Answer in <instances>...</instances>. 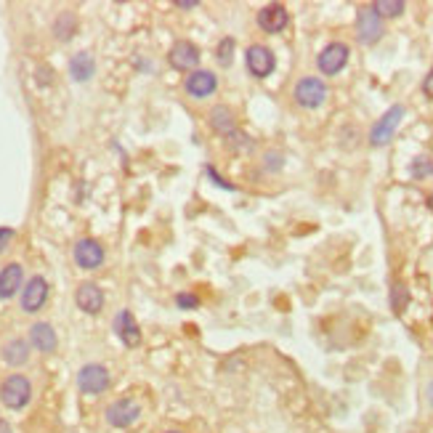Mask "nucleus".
<instances>
[{"mask_svg":"<svg viewBox=\"0 0 433 433\" xmlns=\"http://www.w3.org/2000/svg\"><path fill=\"white\" fill-rule=\"evenodd\" d=\"M32 399V383L24 375H8L0 383V402L8 409H22Z\"/></svg>","mask_w":433,"mask_h":433,"instance_id":"obj_1","label":"nucleus"},{"mask_svg":"<svg viewBox=\"0 0 433 433\" xmlns=\"http://www.w3.org/2000/svg\"><path fill=\"white\" fill-rule=\"evenodd\" d=\"M104 418L112 428H131L133 423L141 418V404L136 399H131V396H122V399L112 402L106 407Z\"/></svg>","mask_w":433,"mask_h":433,"instance_id":"obj_2","label":"nucleus"},{"mask_svg":"<svg viewBox=\"0 0 433 433\" xmlns=\"http://www.w3.org/2000/svg\"><path fill=\"white\" fill-rule=\"evenodd\" d=\"M327 99V85L322 78H303L295 85V101L303 109H319Z\"/></svg>","mask_w":433,"mask_h":433,"instance_id":"obj_3","label":"nucleus"},{"mask_svg":"<svg viewBox=\"0 0 433 433\" xmlns=\"http://www.w3.org/2000/svg\"><path fill=\"white\" fill-rule=\"evenodd\" d=\"M402 118H404V106L396 104L391 106L385 115H383L375 125H372V131H369V144L372 146H385L391 139H394L396 128H399V122H402Z\"/></svg>","mask_w":433,"mask_h":433,"instance_id":"obj_4","label":"nucleus"},{"mask_svg":"<svg viewBox=\"0 0 433 433\" xmlns=\"http://www.w3.org/2000/svg\"><path fill=\"white\" fill-rule=\"evenodd\" d=\"M383 35V19L375 13L372 6L367 8H359L356 13V40L362 43V45H372V43H378Z\"/></svg>","mask_w":433,"mask_h":433,"instance_id":"obj_5","label":"nucleus"},{"mask_svg":"<svg viewBox=\"0 0 433 433\" xmlns=\"http://www.w3.org/2000/svg\"><path fill=\"white\" fill-rule=\"evenodd\" d=\"M78 388L83 394H104L109 388V369L104 364H85L78 372Z\"/></svg>","mask_w":433,"mask_h":433,"instance_id":"obj_6","label":"nucleus"},{"mask_svg":"<svg viewBox=\"0 0 433 433\" xmlns=\"http://www.w3.org/2000/svg\"><path fill=\"white\" fill-rule=\"evenodd\" d=\"M245 64H248V72L253 75V78L263 80L274 72L276 59H274V53L269 51L266 45L255 43V45H250L248 53H245Z\"/></svg>","mask_w":433,"mask_h":433,"instance_id":"obj_7","label":"nucleus"},{"mask_svg":"<svg viewBox=\"0 0 433 433\" xmlns=\"http://www.w3.org/2000/svg\"><path fill=\"white\" fill-rule=\"evenodd\" d=\"M348 45L346 43H329L325 51L319 53L316 64H319V72L322 75H338L343 66L348 64Z\"/></svg>","mask_w":433,"mask_h":433,"instance_id":"obj_8","label":"nucleus"},{"mask_svg":"<svg viewBox=\"0 0 433 433\" xmlns=\"http://www.w3.org/2000/svg\"><path fill=\"white\" fill-rule=\"evenodd\" d=\"M168 62L181 72H194L199 64V48L189 40H178L173 43L171 53H168Z\"/></svg>","mask_w":433,"mask_h":433,"instance_id":"obj_9","label":"nucleus"},{"mask_svg":"<svg viewBox=\"0 0 433 433\" xmlns=\"http://www.w3.org/2000/svg\"><path fill=\"white\" fill-rule=\"evenodd\" d=\"M75 263H78L80 269H85V271L99 269L104 263V248L96 239H91V236L80 239L78 245H75Z\"/></svg>","mask_w":433,"mask_h":433,"instance_id":"obj_10","label":"nucleus"},{"mask_svg":"<svg viewBox=\"0 0 433 433\" xmlns=\"http://www.w3.org/2000/svg\"><path fill=\"white\" fill-rule=\"evenodd\" d=\"M184 88L194 99H208L218 88V78H215V72H211V69H194V72H189Z\"/></svg>","mask_w":433,"mask_h":433,"instance_id":"obj_11","label":"nucleus"},{"mask_svg":"<svg viewBox=\"0 0 433 433\" xmlns=\"http://www.w3.org/2000/svg\"><path fill=\"white\" fill-rule=\"evenodd\" d=\"M45 298H48V282L43 276H32L22 290V308L27 314H35L43 308Z\"/></svg>","mask_w":433,"mask_h":433,"instance_id":"obj_12","label":"nucleus"},{"mask_svg":"<svg viewBox=\"0 0 433 433\" xmlns=\"http://www.w3.org/2000/svg\"><path fill=\"white\" fill-rule=\"evenodd\" d=\"M75 303H78L80 311H85V314H99L101 306H104V292L93 282H83L78 292H75Z\"/></svg>","mask_w":433,"mask_h":433,"instance_id":"obj_13","label":"nucleus"},{"mask_svg":"<svg viewBox=\"0 0 433 433\" xmlns=\"http://www.w3.org/2000/svg\"><path fill=\"white\" fill-rule=\"evenodd\" d=\"M211 128L221 139H234L236 133H239V128H236V120H234V112L229 109V106H223V104H218V106H213L211 109Z\"/></svg>","mask_w":433,"mask_h":433,"instance_id":"obj_14","label":"nucleus"},{"mask_svg":"<svg viewBox=\"0 0 433 433\" xmlns=\"http://www.w3.org/2000/svg\"><path fill=\"white\" fill-rule=\"evenodd\" d=\"M115 332H118V338L128 348H136L139 343H141V329H139V325H136V319H133V314L128 311V308H122L118 316H115Z\"/></svg>","mask_w":433,"mask_h":433,"instance_id":"obj_15","label":"nucleus"},{"mask_svg":"<svg viewBox=\"0 0 433 433\" xmlns=\"http://www.w3.org/2000/svg\"><path fill=\"white\" fill-rule=\"evenodd\" d=\"M290 22V13L285 6H279V3H271V6H266L261 13H258V27H261L263 32H282Z\"/></svg>","mask_w":433,"mask_h":433,"instance_id":"obj_16","label":"nucleus"},{"mask_svg":"<svg viewBox=\"0 0 433 433\" xmlns=\"http://www.w3.org/2000/svg\"><path fill=\"white\" fill-rule=\"evenodd\" d=\"M22 279H24V269L19 263H8L0 269V301L13 298V292L22 290Z\"/></svg>","mask_w":433,"mask_h":433,"instance_id":"obj_17","label":"nucleus"},{"mask_svg":"<svg viewBox=\"0 0 433 433\" xmlns=\"http://www.w3.org/2000/svg\"><path fill=\"white\" fill-rule=\"evenodd\" d=\"M29 343L43 354H51V351H56V343H59L56 341V329L48 322H35L29 327Z\"/></svg>","mask_w":433,"mask_h":433,"instance_id":"obj_18","label":"nucleus"},{"mask_svg":"<svg viewBox=\"0 0 433 433\" xmlns=\"http://www.w3.org/2000/svg\"><path fill=\"white\" fill-rule=\"evenodd\" d=\"M93 72H96V62H93V56L88 51H80L69 59V75H72V80L85 83V80L93 78Z\"/></svg>","mask_w":433,"mask_h":433,"instance_id":"obj_19","label":"nucleus"},{"mask_svg":"<svg viewBox=\"0 0 433 433\" xmlns=\"http://www.w3.org/2000/svg\"><path fill=\"white\" fill-rule=\"evenodd\" d=\"M3 362L11 364V367H22L29 362V343L22 341V338H13L3 346Z\"/></svg>","mask_w":433,"mask_h":433,"instance_id":"obj_20","label":"nucleus"},{"mask_svg":"<svg viewBox=\"0 0 433 433\" xmlns=\"http://www.w3.org/2000/svg\"><path fill=\"white\" fill-rule=\"evenodd\" d=\"M75 27H78L75 13L62 11L59 16H56V22H53V35H56L59 40H69L72 38V32H75Z\"/></svg>","mask_w":433,"mask_h":433,"instance_id":"obj_21","label":"nucleus"},{"mask_svg":"<svg viewBox=\"0 0 433 433\" xmlns=\"http://www.w3.org/2000/svg\"><path fill=\"white\" fill-rule=\"evenodd\" d=\"M372 8L378 16H388V19H394V16H402L404 8H407V3L404 0H378V3H372Z\"/></svg>","mask_w":433,"mask_h":433,"instance_id":"obj_22","label":"nucleus"},{"mask_svg":"<svg viewBox=\"0 0 433 433\" xmlns=\"http://www.w3.org/2000/svg\"><path fill=\"white\" fill-rule=\"evenodd\" d=\"M407 303H409V292H407V288H404L402 282H396L394 290H391V308H394L396 314H402V311L407 308Z\"/></svg>","mask_w":433,"mask_h":433,"instance_id":"obj_23","label":"nucleus"},{"mask_svg":"<svg viewBox=\"0 0 433 433\" xmlns=\"http://www.w3.org/2000/svg\"><path fill=\"white\" fill-rule=\"evenodd\" d=\"M215 59H218V64L221 66H229L234 62V40L232 38H223L218 43V48H215Z\"/></svg>","mask_w":433,"mask_h":433,"instance_id":"obj_24","label":"nucleus"},{"mask_svg":"<svg viewBox=\"0 0 433 433\" xmlns=\"http://www.w3.org/2000/svg\"><path fill=\"white\" fill-rule=\"evenodd\" d=\"M412 176H415V178H428V176H433L431 157H418L415 159V162H412Z\"/></svg>","mask_w":433,"mask_h":433,"instance_id":"obj_25","label":"nucleus"},{"mask_svg":"<svg viewBox=\"0 0 433 433\" xmlns=\"http://www.w3.org/2000/svg\"><path fill=\"white\" fill-rule=\"evenodd\" d=\"M176 303H178V308H197L199 298L197 295H192V292H178V295H176Z\"/></svg>","mask_w":433,"mask_h":433,"instance_id":"obj_26","label":"nucleus"},{"mask_svg":"<svg viewBox=\"0 0 433 433\" xmlns=\"http://www.w3.org/2000/svg\"><path fill=\"white\" fill-rule=\"evenodd\" d=\"M13 236H16V232H13L11 226H0V253L8 250V245L13 242Z\"/></svg>","mask_w":433,"mask_h":433,"instance_id":"obj_27","label":"nucleus"},{"mask_svg":"<svg viewBox=\"0 0 433 433\" xmlns=\"http://www.w3.org/2000/svg\"><path fill=\"white\" fill-rule=\"evenodd\" d=\"M263 162H266V171H269V168H271V171H279V168H282V155H279V152H271V155L263 157Z\"/></svg>","mask_w":433,"mask_h":433,"instance_id":"obj_28","label":"nucleus"},{"mask_svg":"<svg viewBox=\"0 0 433 433\" xmlns=\"http://www.w3.org/2000/svg\"><path fill=\"white\" fill-rule=\"evenodd\" d=\"M205 173H208V176H211L213 181H215V186H221V189H229V192H232V189H234V186L229 184V181H226V178H221V176H218V173H215V168H213V165H208V168H205Z\"/></svg>","mask_w":433,"mask_h":433,"instance_id":"obj_29","label":"nucleus"},{"mask_svg":"<svg viewBox=\"0 0 433 433\" xmlns=\"http://www.w3.org/2000/svg\"><path fill=\"white\" fill-rule=\"evenodd\" d=\"M423 93H425L428 99H433V69L428 72V78L423 80Z\"/></svg>","mask_w":433,"mask_h":433,"instance_id":"obj_30","label":"nucleus"},{"mask_svg":"<svg viewBox=\"0 0 433 433\" xmlns=\"http://www.w3.org/2000/svg\"><path fill=\"white\" fill-rule=\"evenodd\" d=\"M199 3L197 0H176V8H184V11H189V8H197Z\"/></svg>","mask_w":433,"mask_h":433,"instance_id":"obj_31","label":"nucleus"},{"mask_svg":"<svg viewBox=\"0 0 433 433\" xmlns=\"http://www.w3.org/2000/svg\"><path fill=\"white\" fill-rule=\"evenodd\" d=\"M48 78H53V72H48L45 66H43V69H38V83H43V85H45V83H48Z\"/></svg>","mask_w":433,"mask_h":433,"instance_id":"obj_32","label":"nucleus"},{"mask_svg":"<svg viewBox=\"0 0 433 433\" xmlns=\"http://www.w3.org/2000/svg\"><path fill=\"white\" fill-rule=\"evenodd\" d=\"M0 433H11V425L6 420H0Z\"/></svg>","mask_w":433,"mask_h":433,"instance_id":"obj_33","label":"nucleus"},{"mask_svg":"<svg viewBox=\"0 0 433 433\" xmlns=\"http://www.w3.org/2000/svg\"><path fill=\"white\" fill-rule=\"evenodd\" d=\"M425 394H428V402H431V407H433V383L428 385V391H425Z\"/></svg>","mask_w":433,"mask_h":433,"instance_id":"obj_34","label":"nucleus"},{"mask_svg":"<svg viewBox=\"0 0 433 433\" xmlns=\"http://www.w3.org/2000/svg\"><path fill=\"white\" fill-rule=\"evenodd\" d=\"M428 208H431V213H433V194L428 197Z\"/></svg>","mask_w":433,"mask_h":433,"instance_id":"obj_35","label":"nucleus"},{"mask_svg":"<svg viewBox=\"0 0 433 433\" xmlns=\"http://www.w3.org/2000/svg\"><path fill=\"white\" fill-rule=\"evenodd\" d=\"M168 433H181V431H168Z\"/></svg>","mask_w":433,"mask_h":433,"instance_id":"obj_36","label":"nucleus"}]
</instances>
